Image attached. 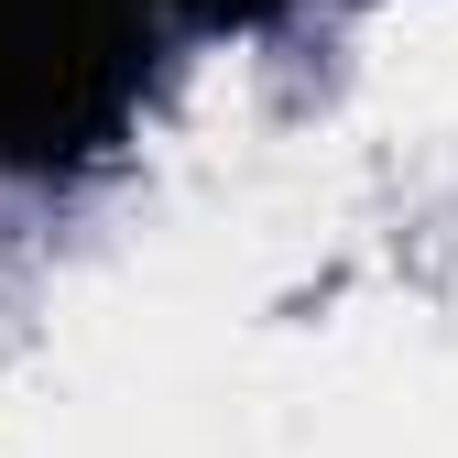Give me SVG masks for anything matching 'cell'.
I'll use <instances>...</instances> for the list:
<instances>
[{"instance_id": "cell-1", "label": "cell", "mask_w": 458, "mask_h": 458, "mask_svg": "<svg viewBox=\"0 0 458 458\" xmlns=\"http://www.w3.org/2000/svg\"><path fill=\"white\" fill-rule=\"evenodd\" d=\"M164 0H0V175H88L142 121Z\"/></svg>"}, {"instance_id": "cell-2", "label": "cell", "mask_w": 458, "mask_h": 458, "mask_svg": "<svg viewBox=\"0 0 458 458\" xmlns=\"http://www.w3.org/2000/svg\"><path fill=\"white\" fill-rule=\"evenodd\" d=\"M164 12H175V22H197V33H262L284 0H164Z\"/></svg>"}]
</instances>
